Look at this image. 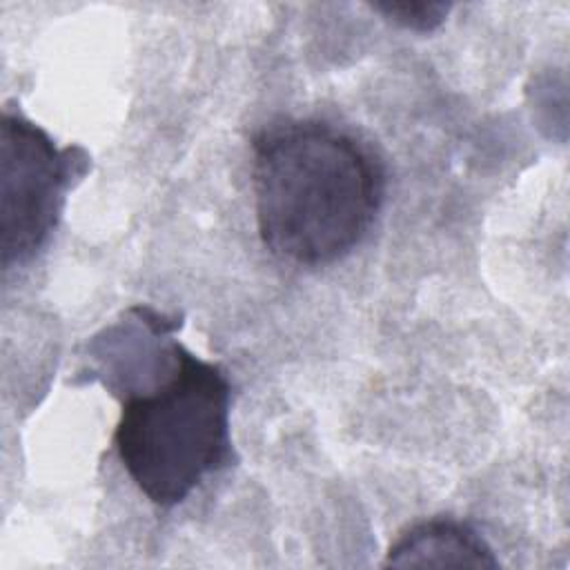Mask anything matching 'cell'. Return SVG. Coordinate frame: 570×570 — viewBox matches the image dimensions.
I'll list each match as a JSON object with an SVG mask.
<instances>
[{
  "mask_svg": "<svg viewBox=\"0 0 570 570\" xmlns=\"http://www.w3.org/2000/svg\"><path fill=\"white\" fill-rule=\"evenodd\" d=\"M252 185L263 245L294 265L345 258L367 236L385 196V174L354 136L318 120L263 129Z\"/></svg>",
  "mask_w": 570,
  "mask_h": 570,
  "instance_id": "cell-1",
  "label": "cell"
},
{
  "mask_svg": "<svg viewBox=\"0 0 570 570\" xmlns=\"http://www.w3.org/2000/svg\"><path fill=\"white\" fill-rule=\"evenodd\" d=\"M171 352V376L154 392L129 396L114 430L122 468L160 508L183 503L232 454L225 372L183 345Z\"/></svg>",
  "mask_w": 570,
  "mask_h": 570,
  "instance_id": "cell-2",
  "label": "cell"
},
{
  "mask_svg": "<svg viewBox=\"0 0 570 570\" xmlns=\"http://www.w3.org/2000/svg\"><path fill=\"white\" fill-rule=\"evenodd\" d=\"M80 149H58L47 131L4 109L0 125L2 265L29 261L58 223L65 191L85 169Z\"/></svg>",
  "mask_w": 570,
  "mask_h": 570,
  "instance_id": "cell-3",
  "label": "cell"
},
{
  "mask_svg": "<svg viewBox=\"0 0 570 570\" xmlns=\"http://www.w3.org/2000/svg\"><path fill=\"white\" fill-rule=\"evenodd\" d=\"M385 566L499 568V559L472 525L454 519H428L399 534L387 550Z\"/></svg>",
  "mask_w": 570,
  "mask_h": 570,
  "instance_id": "cell-4",
  "label": "cell"
},
{
  "mask_svg": "<svg viewBox=\"0 0 570 570\" xmlns=\"http://www.w3.org/2000/svg\"><path fill=\"white\" fill-rule=\"evenodd\" d=\"M372 9L383 13L387 20H392L403 29L432 31L445 20L450 4L445 2H376L372 4Z\"/></svg>",
  "mask_w": 570,
  "mask_h": 570,
  "instance_id": "cell-5",
  "label": "cell"
}]
</instances>
